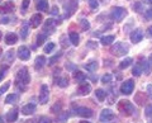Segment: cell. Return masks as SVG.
<instances>
[{"instance_id": "1", "label": "cell", "mask_w": 152, "mask_h": 123, "mask_svg": "<svg viewBox=\"0 0 152 123\" xmlns=\"http://www.w3.org/2000/svg\"><path fill=\"white\" fill-rule=\"evenodd\" d=\"M31 81V75L29 72H28L27 69H20L19 71L17 72V76H15V84L18 89H20V90H24L26 86L28 84H29Z\"/></svg>"}, {"instance_id": "2", "label": "cell", "mask_w": 152, "mask_h": 123, "mask_svg": "<svg viewBox=\"0 0 152 123\" xmlns=\"http://www.w3.org/2000/svg\"><path fill=\"white\" fill-rule=\"evenodd\" d=\"M128 51H129V46L124 42H117L110 48V52L114 56H124L128 53Z\"/></svg>"}, {"instance_id": "3", "label": "cell", "mask_w": 152, "mask_h": 123, "mask_svg": "<svg viewBox=\"0 0 152 123\" xmlns=\"http://www.w3.org/2000/svg\"><path fill=\"white\" fill-rule=\"evenodd\" d=\"M77 9V0H66L64 3V10H65V17L70 18Z\"/></svg>"}, {"instance_id": "4", "label": "cell", "mask_w": 152, "mask_h": 123, "mask_svg": "<svg viewBox=\"0 0 152 123\" xmlns=\"http://www.w3.org/2000/svg\"><path fill=\"white\" fill-rule=\"evenodd\" d=\"M118 108H119V111L122 113H124L127 116H131V114H133V112H134L133 104L128 100H121V103L118 104Z\"/></svg>"}, {"instance_id": "5", "label": "cell", "mask_w": 152, "mask_h": 123, "mask_svg": "<svg viewBox=\"0 0 152 123\" xmlns=\"http://www.w3.org/2000/svg\"><path fill=\"white\" fill-rule=\"evenodd\" d=\"M134 90V81L132 79H128L127 81H124L121 85V93L124 95H131Z\"/></svg>"}, {"instance_id": "6", "label": "cell", "mask_w": 152, "mask_h": 123, "mask_svg": "<svg viewBox=\"0 0 152 123\" xmlns=\"http://www.w3.org/2000/svg\"><path fill=\"white\" fill-rule=\"evenodd\" d=\"M127 15V10L124 8H121V7H118V8H114L113 10H112V19L113 20H117V22H121L124 19V17Z\"/></svg>"}, {"instance_id": "7", "label": "cell", "mask_w": 152, "mask_h": 123, "mask_svg": "<svg viewBox=\"0 0 152 123\" xmlns=\"http://www.w3.org/2000/svg\"><path fill=\"white\" fill-rule=\"evenodd\" d=\"M50 99V92H48V86L47 85H42L41 86V93H39V103L41 104H46Z\"/></svg>"}, {"instance_id": "8", "label": "cell", "mask_w": 152, "mask_h": 123, "mask_svg": "<svg viewBox=\"0 0 152 123\" xmlns=\"http://www.w3.org/2000/svg\"><path fill=\"white\" fill-rule=\"evenodd\" d=\"M18 57L20 59V60H23V61L28 60V59L31 57V51H29V48L26 47V46H20L18 48Z\"/></svg>"}, {"instance_id": "9", "label": "cell", "mask_w": 152, "mask_h": 123, "mask_svg": "<svg viewBox=\"0 0 152 123\" xmlns=\"http://www.w3.org/2000/svg\"><path fill=\"white\" fill-rule=\"evenodd\" d=\"M76 114L80 117H84V118H90V117H93V111L86 107H79V108H76Z\"/></svg>"}, {"instance_id": "10", "label": "cell", "mask_w": 152, "mask_h": 123, "mask_svg": "<svg viewBox=\"0 0 152 123\" xmlns=\"http://www.w3.org/2000/svg\"><path fill=\"white\" fill-rule=\"evenodd\" d=\"M56 28V23L53 19H47L46 23H45V27H43V31L46 34H51V33H53Z\"/></svg>"}, {"instance_id": "11", "label": "cell", "mask_w": 152, "mask_h": 123, "mask_svg": "<svg viewBox=\"0 0 152 123\" xmlns=\"http://www.w3.org/2000/svg\"><path fill=\"white\" fill-rule=\"evenodd\" d=\"M142 38H143V33H142L141 29H134L131 33V41L133 43H140Z\"/></svg>"}, {"instance_id": "12", "label": "cell", "mask_w": 152, "mask_h": 123, "mask_svg": "<svg viewBox=\"0 0 152 123\" xmlns=\"http://www.w3.org/2000/svg\"><path fill=\"white\" fill-rule=\"evenodd\" d=\"M114 118V113L110 111V109H104L102 113H100V122H109L112 121Z\"/></svg>"}, {"instance_id": "13", "label": "cell", "mask_w": 152, "mask_h": 123, "mask_svg": "<svg viewBox=\"0 0 152 123\" xmlns=\"http://www.w3.org/2000/svg\"><path fill=\"white\" fill-rule=\"evenodd\" d=\"M42 20H43V18H42L41 14H33V15L31 17L29 24H31L33 28H37V27H39V24L42 23Z\"/></svg>"}, {"instance_id": "14", "label": "cell", "mask_w": 152, "mask_h": 123, "mask_svg": "<svg viewBox=\"0 0 152 123\" xmlns=\"http://www.w3.org/2000/svg\"><path fill=\"white\" fill-rule=\"evenodd\" d=\"M14 10V4L12 1H7L5 4L0 5V14H8Z\"/></svg>"}, {"instance_id": "15", "label": "cell", "mask_w": 152, "mask_h": 123, "mask_svg": "<svg viewBox=\"0 0 152 123\" xmlns=\"http://www.w3.org/2000/svg\"><path fill=\"white\" fill-rule=\"evenodd\" d=\"M36 112V105L33 103H29V104H26L24 107L22 108V113L24 116H31L33 113Z\"/></svg>"}, {"instance_id": "16", "label": "cell", "mask_w": 152, "mask_h": 123, "mask_svg": "<svg viewBox=\"0 0 152 123\" xmlns=\"http://www.w3.org/2000/svg\"><path fill=\"white\" fill-rule=\"evenodd\" d=\"M77 92H79L80 95H88V94L91 92V86H90V84H88V83H83L79 86Z\"/></svg>"}, {"instance_id": "17", "label": "cell", "mask_w": 152, "mask_h": 123, "mask_svg": "<svg viewBox=\"0 0 152 123\" xmlns=\"http://www.w3.org/2000/svg\"><path fill=\"white\" fill-rule=\"evenodd\" d=\"M17 118H18V111H17V109L9 111V112L7 113V116H5V119H7V122H9V123L15 122Z\"/></svg>"}, {"instance_id": "18", "label": "cell", "mask_w": 152, "mask_h": 123, "mask_svg": "<svg viewBox=\"0 0 152 123\" xmlns=\"http://www.w3.org/2000/svg\"><path fill=\"white\" fill-rule=\"evenodd\" d=\"M17 41H18V37H17L15 33H8V34L5 36V43L9 45V46L15 45Z\"/></svg>"}, {"instance_id": "19", "label": "cell", "mask_w": 152, "mask_h": 123, "mask_svg": "<svg viewBox=\"0 0 152 123\" xmlns=\"http://www.w3.org/2000/svg\"><path fill=\"white\" fill-rule=\"evenodd\" d=\"M46 65V57L45 56H37L36 57V62H34V67L37 69V70H39V69H42L43 66Z\"/></svg>"}, {"instance_id": "20", "label": "cell", "mask_w": 152, "mask_h": 123, "mask_svg": "<svg viewBox=\"0 0 152 123\" xmlns=\"http://www.w3.org/2000/svg\"><path fill=\"white\" fill-rule=\"evenodd\" d=\"M37 9L41 12H48V3H47V0H38Z\"/></svg>"}, {"instance_id": "21", "label": "cell", "mask_w": 152, "mask_h": 123, "mask_svg": "<svg viewBox=\"0 0 152 123\" xmlns=\"http://www.w3.org/2000/svg\"><path fill=\"white\" fill-rule=\"evenodd\" d=\"M74 79L77 83H84L85 80H86V75H85L83 71H77V70H76V71L74 72Z\"/></svg>"}, {"instance_id": "22", "label": "cell", "mask_w": 152, "mask_h": 123, "mask_svg": "<svg viewBox=\"0 0 152 123\" xmlns=\"http://www.w3.org/2000/svg\"><path fill=\"white\" fill-rule=\"evenodd\" d=\"M69 40H70V42H71V43H72L74 46H77L79 42H80V37H79V34H77L76 32H70Z\"/></svg>"}, {"instance_id": "23", "label": "cell", "mask_w": 152, "mask_h": 123, "mask_svg": "<svg viewBox=\"0 0 152 123\" xmlns=\"http://www.w3.org/2000/svg\"><path fill=\"white\" fill-rule=\"evenodd\" d=\"M114 40H115V37L114 36H104V37L100 38V42H102L103 46H109V45L113 43Z\"/></svg>"}, {"instance_id": "24", "label": "cell", "mask_w": 152, "mask_h": 123, "mask_svg": "<svg viewBox=\"0 0 152 123\" xmlns=\"http://www.w3.org/2000/svg\"><path fill=\"white\" fill-rule=\"evenodd\" d=\"M140 65H141V67H142V71H143L145 74H147V75H150V74H151V66H150V61L145 60V61H142V62H141Z\"/></svg>"}, {"instance_id": "25", "label": "cell", "mask_w": 152, "mask_h": 123, "mask_svg": "<svg viewBox=\"0 0 152 123\" xmlns=\"http://www.w3.org/2000/svg\"><path fill=\"white\" fill-rule=\"evenodd\" d=\"M14 56H15V52H14L13 50H9V51L7 52V53H5V61H7L8 66L13 64V61H14Z\"/></svg>"}, {"instance_id": "26", "label": "cell", "mask_w": 152, "mask_h": 123, "mask_svg": "<svg viewBox=\"0 0 152 123\" xmlns=\"http://www.w3.org/2000/svg\"><path fill=\"white\" fill-rule=\"evenodd\" d=\"M98 62L96 61H91V62H89V64H85V69L88 70V71L90 72H94V71H96V69H98Z\"/></svg>"}, {"instance_id": "27", "label": "cell", "mask_w": 152, "mask_h": 123, "mask_svg": "<svg viewBox=\"0 0 152 123\" xmlns=\"http://www.w3.org/2000/svg\"><path fill=\"white\" fill-rule=\"evenodd\" d=\"M95 95L99 99V102H104V99L107 98V92L103 90V89H96L95 90Z\"/></svg>"}, {"instance_id": "28", "label": "cell", "mask_w": 152, "mask_h": 123, "mask_svg": "<svg viewBox=\"0 0 152 123\" xmlns=\"http://www.w3.org/2000/svg\"><path fill=\"white\" fill-rule=\"evenodd\" d=\"M132 61H133V60H132L131 57L124 59V60H123L122 62L119 64V69H122V70H123V69H127L128 66H131V65H132Z\"/></svg>"}, {"instance_id": "29", "label": "cell", "mask_w": 152, "mask_h": 123, "mask_svg": "<svg viewBox=\"0 0 152 123\" xmlns=\"http://www.w3.org/2000/svg\"><path fill=\"white\" fill-rule=\"evenodd\" d=\"M57 85H58L60 88H66L69 85V78H61V79H58Z\"/></svg>"}, {"instance_id": "30", "label": "cell", "mask_w": 152, "mask_h": 123, "mask_svg": "<svg viewBox=\"0 0 152 123\" xmlns=\"http://www.w3.org/2000/svg\"><path fill=\"white\" fill-rule=\"evenodd\" d=\"M28 29H29V27H28L27 23H24V24L22 26V28H20V36H22V38H26V37L28 36Z\"/></svg>"}, {"instance_id": "31", "label": "cell", "mask_w": 152, "mask_h": 123, "mask_svg": "<svg viewBox=\"0 0 152 123\" xmlns=\"http://www.w3.org/2000/svg\"><path fill=\"white\" fill-rule=\"evenodd\" d=\"M67 118H69V113L67 112H62L58 116V118H57V122H58V123H65Z\"/></svg>"}, {"instance_id": "32", "label": "cell", "mask_w": 152, "mask_h": 123, "mask_svg": "<svg viewBox=\"0 0 152 123\" xmlns=\"http://www.w3.org/2000/svg\"><path fill=\"white\" fill-rule=\"evenodd\" d=\"M80 26H81V29H83V31L90 29V23H89V20H86V19H80Z\"/></svg>"}, {"instance_id": "33", "label": "cell", "mask_w": 152, "mask_h": 123, "mask_svg": "<svg viewBox=\"0 0 152 123\" xmlns=\"http://www.w3.org/2000/svg\"><path fill=\"white\" fill-rule=\"evenodd\" d=\"M18 99V97L15 95V94H9V95L5 98V103L8 104H12V103H15V100Z\"/></svg>"}, {"instance_id": "34", "label": "cell", "mask_w": 152, "mask_h": 123, "mask_svg": "<svg viewBox=\"0 0 152 123\" xmlns=\"http://www.w3.org/2000/svg\"><path fill=\"white\" fill-rule=\"evenodd\" d=\"M132 74H133V76H140V75L142 74V67H141V65H137L133 67L132 70Z\"/></svg>"}, {"instance_id": "35", "label": "cell", "mask_w": 152, "mask_h": 123, "mask_svg": "<svg viewBox=\"0 0 152 123\" xmlns=\"http://www.w3.org/2000/svg\"><path fill=\"white\" fill-rule=\"evenodd\" d=\"M110 81H112V74H105L102 78V83L103 84H109Z\"/></svg>"}, {"instance_id": "36", "label": "cell", "mask_w": 152, "mask_h": 123, "mask_svg": "<svg viewBox=\"0 0 152 123\" xmlns=\"http://www.w3.org/2000/svg\"><path fill=\"white\" fill-rule=\"evenodd\" d=\"M61 56H62V52H58V53H57L56 56H52V57L50 59V65H53V64L56 62V61L61 57Z\"/></svg>"}, {"instance_id": "37", "label": "cell", "mask_w": 152, "mask_h": 123, "mask_svg": "<svg viewBox=\"0 0 152 123\" xmlns=\"http://www.w3.org/2000/svg\"><path fill=\"white\" fill-rule=\"evenodd\" d=\"M55 48V43H52V42H50V43H47L45 46V52L46 53H50V52Z\"/></svg>"}, {"instance_id": "38", "label": "cell", "mask_w": 152, "mask_h": 123, "mask_svg": "<svg viewBox=\"0 0 152 123\" xmlns=\"http://www.w3.org/2000/svg\"><path fill=\"white\" fill-rule=\"evenodd\" d=\"M45 41H46V34H39V36L37 37V43H36V45H37V46H41Z\"/></svg>"}, {"instance_id": "39", "label": "cell", "mask_w": 152, "mask_h": 123, "mask_svg": "<svg viewBox=\"0 0 152 123\" xmlns=\"http://www.w3.org/2000/svg\"><path fill=\"white\" fill-rule=\"evenodd\" d=\"M7 69H8V66H1V67H0V81H1V80L4 79V76H5Z\"/></svg>"}, {"instance_id": "40", "label": "cell", "mask_w": 152, "mask_h": 123, "mask_svg": "<svg viewBox=\"0 0 152 123\" xmlns=\"http://www.w3.org/2000/svg\"><path fill=\"white\" fill-rule=\"evenodd\" d=\"M145 114H146V117H152V105H147L146 107Z\"/></svg>"}, {"instance_id": "41", "label": "cell", "mask_w": 152, "mask_h": 123, "mask_svg": "<svg viewBox=\"0 0 152 123\" xmlns=\"http://www.w3.org/2000/svg\"><path fill=\"white\" fill-rule=\"evenodd\" d=\"M9 85H10L9 83H5V84L3 85V86H0V95H3L4 92H7V90H8V89H9Z\"/></svg>"}, {"instance_id": "42", "label": "cell", "mask_w": 152, "mask_h": 123, "mask_svg": "<svg viewBox=\"0 0 152 123\" xmlns=\"http://www.w3.org/2000/svg\"><path fill=\"white\" fill-rule=\"evenodd\" d=\"M37 123H51V119L48 117H39Z\"/></svg>"}, {"instance_id": "43", "label": "cell", "mask_w": 152, "mask_h": 123, "mask_svg": "<svg viewBox=\"0 0 152 123\" xmlns=\"http://www.w3.org/2000/svg\"><path fill=\"white\" fill-rule=\"evenodd\" d=\"M134 10L138 12V13H141L142 10H143V5H142V3H136L134 4Z\"/></svg>"}, {"instance_id": "44", "label": "cell", "mask_w": 152, "mask_h": 123, "mask_svg": "<svg viewBox=\"0 0 152 123\" xmlns=\"http://www.w3.org/2000/svg\"><path fill=\"white\" fill-rule=\"evenodd\" d=\"M61 107H62V104H61V103H58L57 105L55 104V105L52 107V112H53V113H56V112H57V113L61 112Z\"/></svg>"}, {"instance_id": "45", "label": "cell", "mask_w": 152, "mask_h": 123, "mask_svg": "<svg viewBox=\"0 0 152 123\" xmlns=\"http://www.w3.org/2000/svg\"><path fill=\"white\" fill-rule=\"evenodd\" d=\"M89 4H90V8L91 9L98 8V0H89Z\"/></svg>"}, {"instance_id": "46", "label": "cell", "mask_w": 152, "mask_h": 123, "mask_svg": "<svg viewBox=\"0 0 152 123\" xmlns=\"http://www.w3.org/2000/svg\"><path fill=\"white\" fill-rule=\"evenodd\" d=\"M29 4H31V0H23V3H22V9L23 10H26V9L29 7Z\"/></svg>"}, {"instance_id": "47", "label": "cell", "mask_w": 152, "mask_h": 123, "mask_svg": "<svg viewBox=\"0 0 152 123\" xmlns=\"http://www.w3.org/2000/svg\"><path fill=\"white\" fill-rule=\"evenodd\" d=\"M145 18H146V19H152V8H151V9H148V10L146 12Z\"/></svg>"}, {"instance_id": "48", "label": "cell", "mask_w": 152, "mask_h": 123, "mask_svg": "<svg viewBox=\"0 0 152 123\" xmlns=\"http://www.w3.org/2000/svg\"><path fill=\"white\" fill-rule=\"evenodd\" d=\"M146 92H147V94H148V95L152 98V84H148V85H147Z\"/></svg>"}, {"instance_id": "49", "label": "cell", "mask_w": 152, "mask_h": 123, "mask_svg": "<svg viewBox=\"0 0 152 123\" xmlns=\"http://www.w3.org/2000/svg\"><path fill=\"white\" fill-rule=\"evenodd\" d=\"M51 14H52V15H58V8H57V7H53V8H52Z\"/></svg>"}, {"instance_id": "50", "label": "cell", "mask_w": 152, "mask_h": 123, "mask_svg": "<svg viewBox=\"0 0 152 123\" xmlns=\"http://www.w3.org/2000/svg\"><path fill=\"white\" fill-rule=\"evenodd\" d=\"M0 23H1V24H8V23H9V18L8 17L1 18V19H0Z\"/></svg>"}, {"instance_id": "51", "label": "cell", "mask_w": 152, "mask_h": 123, "mask_svg": "<svg viewBox=\"0 0 152 123\" xmlns=\"http://www.w3.org/2000/svg\"><path fill=\"white\" fill-rule=\"evenodd\" d=\"M147 34H148L150 37H152V26L148 27V29H147Z\"/></svg>"}, {"instance_id": "52", "label": "cell", "mask_w": 152, "mask_h": 123, "mask_svg": "<svg viewBox=\"0 0 152 123\" xmlns=\"http://www.w3.org/2000/svg\"><path fill=\"white\" fill-rule=\"evenodd\" d=\"M88 46L89 47H94V48H96V47H98V45H94V43H89Z\"/></svg>"}, {"instance_id": "53", "label": "cell", "mask_w": 152, "mask_h": 123, "mask_svg": "<svg viewBox=\"0 0 152 123\" xmlns=\"http://www.w3.org/2000/svg\"><path fill=\"white\" fill-rule=\"evenodd\" d=\"M145 3H147V4H152V0H145Z\"/></svg>"}, {"instance_id": "54", "label": "cell", "mask_w": 152, "mask_h": 123, "mask_svg": "<svg viewBox=\"0 0 152 123\" xmlns=\"http://www.w3.org/2000/svg\"><path fill=\"white\" fill-rule=\"evenodd\" d=\"M148 61H150V64H152V55L150 56V59H148Z\"/></svg>"}, {"instance_id": "55", "label": "cell", "mask_w": 152, "mask_h": 123, "mask_svg": "<svg viewBox=\"0 0 152 123\" xmlns=\"http://www.w3.org/2000/svg\"><path fill=\"white\" fill-rule=\"evenodd\" d=\"M80 123H91V122H88V121H81Z\"/></svg>"}, {"instance_id": "56", "label": "cell", "mask_w": 152, "mask_h": 123, "mask_svg": "<svg viewBox=\"0 0 152 123\" xmlns=\"http://www.w3.org/2000/svg\"><path fill=\"white\" fill-rule=\"evenodd\" d=\"M0 40H1V32H0Z\"/></svg>"}, {"instance_id": "57", "label": "cell", "mask_w": 152, "mask_h": 123, "mask_svg": "<svg viewBox=\"0 0 152 123\" xmlns=\"http://www.w3.org/2000/svg\"><path fill=\"white\" fill-rule=\"evenodd\" d=\"M0 3H1V0H0Z\"/></svg>"}, {"instance_id": "58", "label": "cell", "mask_w": 152, "mask_h": 123, "mask_svg": "<svg viewBox=\"0 0 152 123\" xmlns=\"http://www.w3.org/2000/svg\"><path fill=\"white\" fill-rule=\"evenodd\" d=\"M0 123H1V122H0Z\"/></svg>"}]
</instances>
